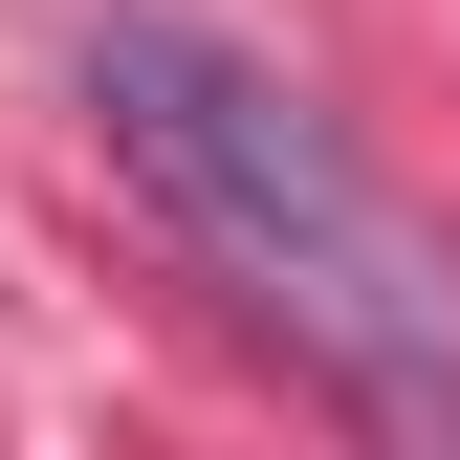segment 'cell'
<instances>
[{"mask_svg": "<svg viewBox=\"0 0 460 460\" xmlns=\"http://www.w3.org/2000/svg\"><path fill=\"white\" fill-rule=\"evenodd\" d=\"M88 110H110V154L176 198V242L242 285L394 460H460V242L263 66V44L132 0V22H88Z\"/></svg>", "mask_w": 460, "mask_h": 460, "instance_id": "1", "label": "cell"}]
</instances>
